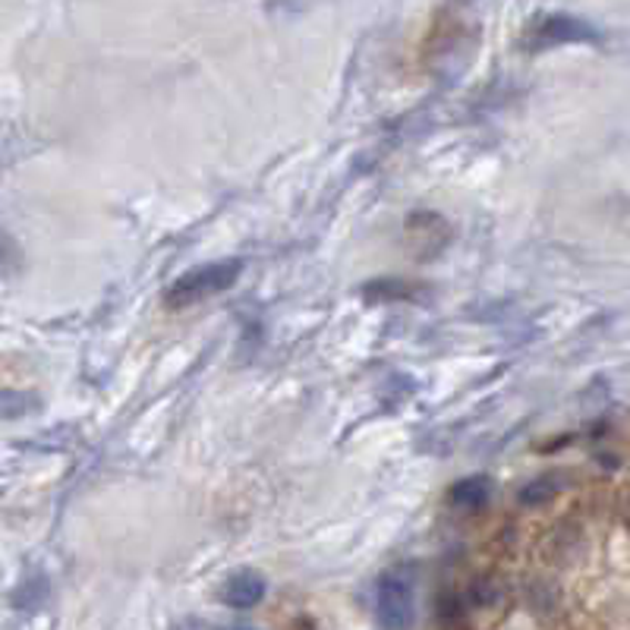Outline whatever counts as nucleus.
Here are the masks:
<instances>
[{
  "instance_id": "6",
  "label": "nucleus",
  "mask_w": 630,
  "mask_h": 630,
  "mask_svg": "<svg viewBox=\"0 0 630 630\" xmlns=\"http://www.w3.org/2000/svg\"><path fill=\"white\" fill-rule=\"evenodd\" d=\"M495 498V479L479 473V476H467V479H457L454 486L447 488V502L451 508L467 510V514H479L486 510Z\"/></svg>"
},
{
  "instance_id": "4",
  "label": "nucleus",
  "mask_w": 630,
  "mask_h": 630,
  "mask_svg": "<svg viewBox=\"0 0 630 630\" xmlns=\"http://www.w3.org/2000/svg\"><path fill=\"white\" fill-rule=\"evenodd\" d=\"M451 240V227L442 215L435 211H413L407 218V244L416 249L420 259H432L435 252H442Z\"/></svg>"
},
{
  "instance_id": "9",
  "label": "nucleus",
  "mask_w": 630,
  "mask_h": 630,
  "mask_svg": "<svg viewBox=\"0 0 630 630\" xmlns=\"http://www.w3.org/2000/svg\"><path fill=\"white\" fill-rule=\"evenodd\" d=\"M628 527H630V495H628Z\"/></svg>"
},
{
  "instance_id": "2",
  "label": "nucleus",
  "mask_w": 630,
  "mask_h": 630,
  "mask_svg": "<svg viewBox=\"0 0 630 630\" xmlns=\"http://www.w3.org/2000/svg\"><path fill=\"white\" fill-rule=\"evenodd\" d=\"M602 32L590 20L570 17V13H543L529 22L524 44L529 51H546L558 44H599Z\"/></svg>"
},
{
  "instance_id": "1",
  "label": "nucleus",
  "mask_w": 630,
  "mask_h": 630,
  "mask_svg": "<svg viewBox=\"0 0 630 630\" xmlns=\"http://www.w3.org/2000/svg\"><path fill=\"white\" fill-rule=\"evenodd\" d=\"M240 275H244V259H218V262L196 265L164 290V306L167 309H186V306L211 300V297H218V293L237 285Z\"/></svg>"
},
{
  "instance_id": "7",
  "label": "nucleus",
  "mask_w": 630,
  "mask_h": 630,
  "mask_svg": "<svg viewBox=\"0 0 630 630\" xmlns=\"http://www.w3.org/2000/svg\"><path fill=\"white\" fill-rule=\"evenodd\" d=\"M428 293L426 285L420 281H404V278H379L363 287V297L369 303H401V300H420Z\"/></svg>"
},
{
  "instance_id": "10",
  "label": "nucleus",
  "mask_w": 630,
  "mask_h": 630,
  "mask_svg": "<svg viewBox=\"0 0 630 630\" xmlns=\"http://www.w3.org/2000/svg\"><path fill=\"white\" fill-rule=\"evenodd\" d=\"M244 630H246V628H244Z\"/></svg>"
},
{
  "instance_id": "8",
  "label": "nucleus",
  "mask_w": 630,
  "mask_h": 630,
  "mask_svg": "<svg viewBox=\"0 0 630 630\" xmlns=\"http://www.w3.org/2000/svg\"><path fill=\"white\" fill-rule=\"evenodd\" d=\"M565 486H568V476H565V473H539V476H533L529 483L520 486L517 502H520L524 508H543V505H549L558 492H565Z\"/></svg>"
},
{
  "instance_id": "3",
  "label": "nucleus",
  "mask_w": 630,
  "mask_h": 630,
  "mask_svg": "<svg viewBox=\"0 0 630 630\" xmlns=\"http://www.w3.org/2000/svg\"><path fill=\"white\" fill-rule=\"evenodd\" d=\"M375 618L385 630H410L416 618L413 580L401 570H385L375 583Z\"/></svg>"
},
{
  "instance_id": "5",
  "label": "nucleus",
  "mask_w": 630,
  "mask_h": 630,
  "mask_svg": "<svg viewBox=\"0 0 630 630\" xmlns=\"http://www.w3.org/2000/svg\"><path fill=\"white\" fill-rule=\"evenodd\" d=\"M265 592H268V583H265L262 574L252 568H240L224 580L221 602L237 611L256 609V606L265 599Z\"/></svg>"
}]
</instances>
